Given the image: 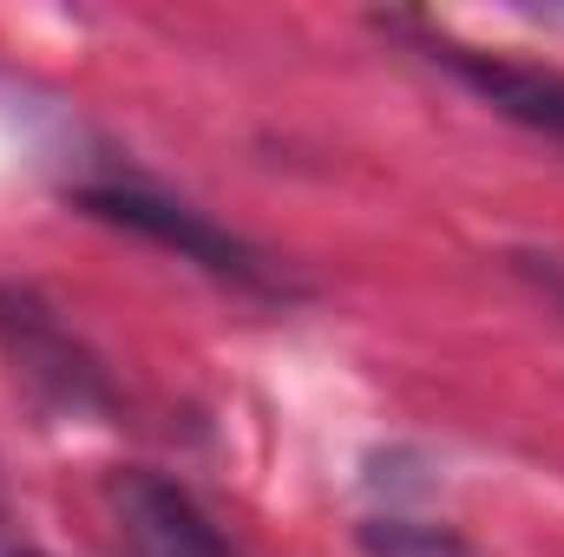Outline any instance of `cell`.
Masks as SVG:
<instances>
[{
    "instance_id": "cell-1",
    "label": "cell",
    "mask_w": 564,
    "mask_h": 557,
    "mask_svg": "<svg viewBox=\"0 0 564 557\" xmlns=\"http://www.w3.org/2000/svg\"><path fill=\"white\" fill-rule=\"evenodd\" d=\"M73 204H79L86 217H99V223H119V230H132V237H144V243L171 250L177 263H191V270H204V276L230 282V288L282 295L276 263H270L250 237L224 230L210 210H197V204H184V197H171V190H158V184L106 177V184H79Z\"/></svg>"
},
{
    "instance_id": "cell-2",
    "label": "cell",
    "mask_w": 564,
    "mask_h": 557,
    "mask_svg": "<svg viewBox=\"0 0 564 557\" xmlns=\"http://www.w3.org/2000/svg\"><path fill=\"white\" fill-rule=\"evenodd\" d=\"M0 354L13 368V381L53 419L119 414V387H112L106 361L79 341V328L33 282H0Z\"/></svg>"
},
{
    "instance_id": "cell-3",
    "label": "cell",
    "mask_w": 564,
    "mask_h": 557,
    "mask_svg": "<svg viewBox=\"0 0 564 557\" xmlns=\"http://www.w3.org/2000/svg\"><path fill=\"white\" fill-rule=\"evenodd\" d=\"M394 33H408L426 59L459 79L486 112H499L506 125L532 132V139L564 144V73L558 66H539V59H506V53H486V46H466L453 33H433L421 20H394Z\"/></svg>"
},
{
    "instance_id": "cell-4",
    "label": "cell",
    "mask_w": 564,
    "mask_h": 557,
    "mask_svg": "<svg viewBox=\"0 0 564 557\" xmlns=\"http://www.w3.org/2000/svg\"><path fill=\"white\" fill-rule=\"evenodd\" d=\"M106 505L139 557H237L217 518L197 505L191 485H177L158 466H126L106 479Z\"/></svg>"
},
{
    "instance_id": "cell-5",
    "label": "cell",
    "mask_w": 564,
    "mask_h": 557,
    "mask_svg": "<svg viewBox=\"0 0 564 557\" xmlns=\"http://www.w3.org/2000/svg\"><path fill=\"white\" fill-rule=\"evenodd\" d=\"M361 551L368 557H473L453 525L408 518V512H381V518H368V525H361Z\"/></svg>"
},
{
    "instance_id": "cell-6",
    "label": "cell",
    "mask_w": 564,
    "mask_h": 557,
    "mask_svg": "<svg viewBox=\"0 0 564 557\" xmlns=\"http://www.w3.org/2000/svg\"><path fill=\"white\" fill-rule=\"evenodd\" d=\"M525 263H532V276H539V282H545V288L564 302V270H558V263H552V256H525Z\"/></svg>"
},
{
    "instance_id": "cell-7",
    "label": "cell",
    "mask_w": 564,
    "mask_h": 557,
    "mask_svg": "<svg viewBox=\"0 0 564 557\" xmlns=\"http://www.w3.org/2000/svg\"><path fill=\"white\" fill-rule=\"evenodd\" d=\"M0 557H20L13 545H7V492H0Z\"/></svg>"
},
{
    "instance_id": "cell-8",
    "label": "cell",
    "mask_w": 564,
    "mask_h": 557,
    "mask_svg": "<svg viewBox=\"0 0 564 557\" xmlns=\"http://www.w3.org/2000/svg\"><path fill=\"white\" fill-rule=\"evenodd\" d=\"M20 557H26V551H20Z\"/></svg>"
}]
</instances>
